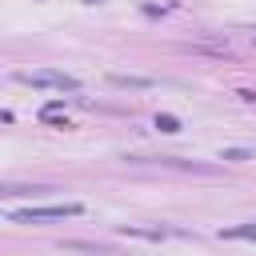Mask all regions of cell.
Wrapping results in <instances>:
<instances>
[{
	"label": "cell",
	"instance_id": "6da1fadb",
	"mask_svg": "<svg viewBox=\"0 0 256 256\" xmlns=\"http://www.w3.org/2000/svg\"><path fill=\"white\" fill-rule=\"evenodd\" d=\"M84 212V204H76V200H68V204H44V208H20V212H12V220L16 224H44V220H64V216H80Z\"/></svg>",
	"mask_w": 256,
	"mask_h": 256
},
{
	"label": "cell",
	"instance_id": "7a4b0ae2",
	"mask_svg": "<svg viewBox=\"0 0 256 256\" xmlns=\"http://www.w3.org/2000/svg\"><path fill=\"white\" fill-rule=\"evenodd\" d=\"M16 80H20V84H32V88L76 92V76H68V72H52V68H44V72H16Z\"/></svg>",
	"mask_w": 256,
	"mask_h": 256
},
{
	"label": "cell",
	"instance_id": "3957f363",
	"mask_svg": "<svg viewBox=\"0 0 256 256\" xmlns=\"http://www.w3.org/2000/svg\"><path fill=\"white\" fill-rule=\"evenodd\" d=\"M224 240H256V224H240V228H224Z\"/></svg>",
	"mask_w": 256,
	"mask_h": 256
},
{
	"label": "cell",
	"instance_id": "277c9868",
	"mask_svg": "<svg viewBox=\"0 0 256 256\" xmlns=\"http://www.w3.org/2000/svg\"><path fill=\"white\" fill-rule=\"evenodd\" d=\"M156 128H160V132H180V120L164 112V116H156Z\"/></svg>",
	"mask_w": 256,
	"mask_h": 256
},
{
	"label": "cell",
	"instance_id": "5b68a950",
	"mask_svg": "<svg viewBox=\"0 0 256 256\" xmlns=\"http://www.w3.org/2000/svg\"><path fill=\"white\" fill-rule=\"evenodd\" d=\"M248 156H252L248 148H224L220 152V160H248Z\"/></svg>",
	"mask_w": 256,
	"mask_h": 256
}]
</instances>
